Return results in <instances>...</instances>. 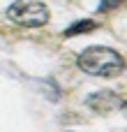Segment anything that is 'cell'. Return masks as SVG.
<instances>
[{"mask_svg":"<svg viewBox=\"0 0 127 132\" xmlns=\"http://www.w3.org/2000/svg\"><path fill=\"white\" fill-rule=\"evenodd\" d=\"M76 65L90 77H118L125 67V58L111 46H88L79 53Z\"/></svg>","mask_w":127,"mask_h":132,"instance_id":"6da1fadb","label":"cell"},{"mask_svg":"<svg viewBox=\"0 0 127 132\" xmlns=\"http://www.w3.org/2000/svg\"><path fill=\"white\" fill-rule=\"evenodd\" d=\"M7 19L23 28H39L49 23L51 12L42 0H16L7 7Z\"/></svg>","mask_w":127,"mask_h":132,"instance_id":"7a4b0ae2","label":"cell"},{"mask_svg":"<svg viewBox=\"0 0 127 132\" xmlns=\"http://www.w3.org/2000/svg\"><path fill=\"white\" fill-rule=\"evenodd\" d=\"M86 107L93 109V111H97V114H111V111L123 109L125 102L113 90H97V93H93V95L86 97Z\"/></svg>","mask_w":127,"mask_h":132,"instance_id":"3957f363","label":"cell"},{"mask_svg":"<svg viewBox=\"0 0 127 132\" xmlns=\"http://www.w3.org/2000/svg\"><path fill=\"white\" fill-rule=\"evenodd\" d=\"M97 28V23L95 21H90V19H83V21H76V23H72L65 32H62V37H76V35H83V32H93Z\"/></svg>","mask_w":127,"mask_h":132,"instance_id":"277c9868","label":"cell"},{"mask_svg":"<svg viewBox=\"0 0 127 132\" xmlns=\"http://www.w3.org/2000/svg\"><path fill=\"white\" fill-rule=\"evenodd\" d=\"M118 5H120V0H104V2H99V12H106V9L118 7Z\"/></svg>","mask_w":127,"mask_h":132,"instance_id":"5b68a950","label":"cell"}]
</instances>
